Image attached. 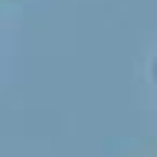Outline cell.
I'll use <instances>...</instances> for the list:
<instances>
[]
</instances>
